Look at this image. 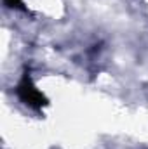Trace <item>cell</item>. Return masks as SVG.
Wrapping results in <instances>:
<instances>
[{"instance_id":"cell-2","label":"cell","mask_w":148,"mask_h":149,"mask_svg":"<svg viewBox=\"0 0 148 149\" xmlns=\"http://www.w3.org/2000/svg\"><path fill=\"white\" fill-rule=\"evenodd\" d=\"M7 7H21L23 5V0H4Z\"/></svg>"},{"instance_id":"cell-1","label":"cell","mask_w":148,"mask_h":149,"mask_svg":"<svg viewBox=\"0 0 148 149\" xmlns=\"http://www.w3.org/2000/svg\"><path fill=\"white\" fill-rule=\"evenodd\" d=\"M18 95H19V99L26 106H30L33 109H42L44 106L49 104V101L45 99V95L33 85V81H32V78H30L28 73H25L23 80L18 85Z\"/></svg>"}]
</instances>
